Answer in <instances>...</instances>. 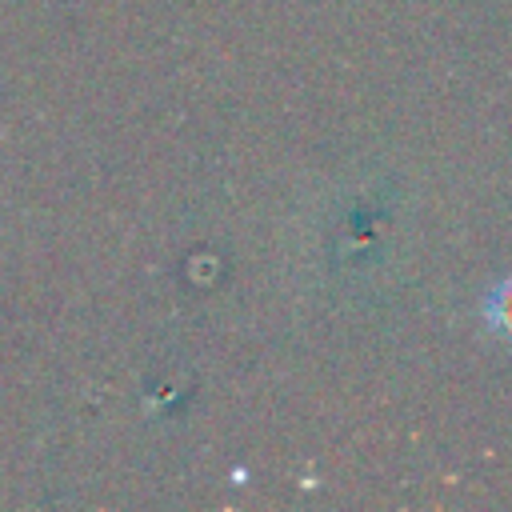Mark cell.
<instances>
[{
	"instance_id": "cell-1",
	"label": "cell",
	"mask_w": 512,
	"mask_h": 512,
	"mask_svg": "<svg viewBox=\"0 0 512 512\" xmlns=\"http://www.w3.org/2000/svg\"><path fill=\"white\" fill-rule=\"evenodd\" d=\"M488 324L500 328L504 336H512V280L492 292V300H488Z\"/></svg>"
}]
</instances>
